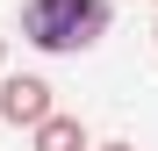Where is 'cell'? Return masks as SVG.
Here are the masks:
<instances>
[{
  "mask_svg": "<svg viewBox=\"0 0 158 151\" xmlns=\"http://www.w3.org/2000/svg\"><path fill=\"white\" fill-rule=\"evenodd\" d=\"M108 22H115L108 0H22V43H36L43 58H65V50L101 43Z\"/></svg>",
  "mask_w": 158,
  "mask_h": 151,
  "instance_id": "obj_1",
  "label": "cell"
},
{
  "mask_svg": "<svg viewBox=\"0 0 158 151\" xmlns=\"http://www.w3.org/2000/svg\"><path fill=\"white\" fill-rule=\"evenodd\" d=\"M0 115H7L15 130H36L43 115H58V108H50V79H36V72H7V79H0Z\"/></svg>",
  "mask_w": 158,
  "mask_h": 151,
  "instance_id": "obj_2",
  "label": "cell"
},
{
  "mask_svg": "<svg viewBox=\"0 0 158 151\" xmlns=\"http://www.w3.org/2000/svg\"><path fill=\"white\" fill-rule=\"evenodd\" d=\"M29 137H36V151H94V144H86V122H79V115H43Z\"/></svg>",
  "mask_w": 158,
  "mask_h": 151,
  "instance_id": "obj_3",
  "label": "cell"
},
{
  "mask_svg": "<svg viewBox=\"0 0 158 151\" xmlns=\"http://www.w3.org/2000/svg\"><path fill=\"white\" fill-rule=\"evenodd\" d=\"M94 151H137V144H122V137H115V144H94Z\"/></svg>",
  "mask_w": 158,
  "mask_h": 151,
  "instance_id": "obj_4",
  "label": "cell"
},
{
  "mask_svg": "<svg viewBox=\"0 0 158 151\" xmlns=\"http://www.w3.org/2000/svg\"><path fill=\"white\" fill-rule=\"evenodd\" d=\"M0 65H7V36H0Z\"/></svg>",
  "mask_w": 158,
  "mask_h": 151,
  "instance_id": "obj_5",
  "label": "cell"
},
{
  "mask_svg": "<svg viewBox=\"0 0 158 151\" xmlns=\"http://www.w3.org/2000/svg\"><path fill=\"white\" fill-rule=\"evenodd\" d=\"M151 43H158V29H151Z\"/></svg>",
  "mask_w": 158,
  "mask_h": 151,
  "instance_id": "obj_6",
  "label": "cell"
}]
</instances>
